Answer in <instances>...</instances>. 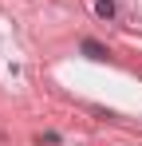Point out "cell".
Instances as JSON below:
<instances>
[{"label":"cell","instance_id":"6da1fadb","mask_svg":"<svg viewBox=\"0 0 142 146\" xmlns=\"http://www.w3.org/2000/svg\"><path fill=\"white\" fill-rule=\"evenodd\" d=\"M95 8H99V16H103V20H111V16H115V4H111V0H99Z\"/></svg>","mask_w":142,"mask_h":146},{"label":"cell","instance_id":"7a4b0ae2","mask_svg":"<svg viewBox=\"0 0 142 146\" xmlns=\"http://www.w3.org/2000/svg\"><path fill=\"white\" fill-rule=\"evenodd\" d=\"M83 51H87V55H91V59H103V48H99V44H91V40H87V44H83Z\"/></svg>","mask_w":142,"mask_h":146}]
</instances>
